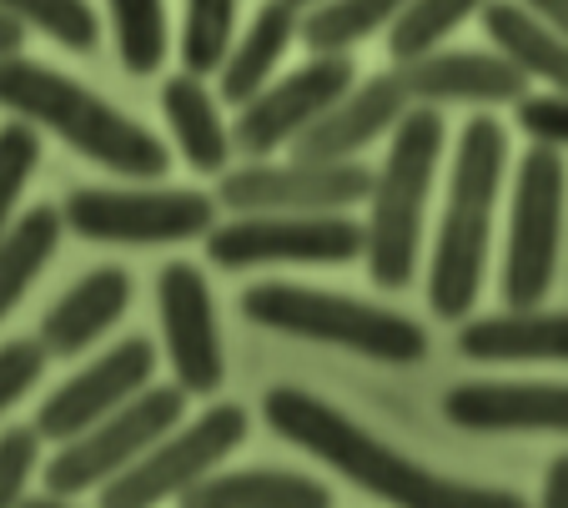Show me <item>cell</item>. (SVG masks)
<instances>
[{"instance_id": "16", "label": "cell", "mask_w": 568, "mask_h": 508, "mask_svg": "<svg viewBox=\"0 0 568 508\" xmlns=\"http://www.w3.org/2000/svg\"><path fill=\"white\" fill-rule=\"evenodd\" d=\"M408 111H413V96L393 65L383 77L353 87L317 126L292 141V146H297V162H357V152L373 146L377 136H393L397 121L408 116Z\"/></svg>"}, {"instance_id": "33", "label": "cell", "mask_w": 568, "mask_h": 508, "mask_svg": "<svg viewBox=\"0 0 568 508\" xmlns=\"http://www.w3.org/2000/svg\"><path fill=\"white\" fill-rule=\"evenodd\" d=\"M518 131L534 136V146H554V152H564L568 146V96H558V91L534 96V91H528V96L518 101Z\"/></svg>"}, {"instance_id": "32", "label": "cell", "mask_w": 568, "mask_h": 508, "mask_svg": "<svg viewBox=\"0 0 568 508\" xmlns=\"http://www.w3.org/2000/svg\"><path fill=\"white\" fill-rule=\"evenodd\" d=\"M36 468H41V433L36 428L0 433V508H21Z\"/></svg>"}, {"instance_id": "18", "label": "cell", "mask_w": 568, "mask_h": 508, "mask_svg": "<svg viewBox=\"0 0 568 508\" xmlns=\"http://www.w3.org/2000/svg\"><path fill=\"white\" fill-rule=\"evenodd\" d=\"M131 307V277L121 267H97L87 277L65 287L55 297V307L41 317V343L51 357H75L97 347L111 327L121 323V313Z\"/></svg>"}, {"instance_id": "35", "label": "cell", "mask_w": 568, "mask_h": 508, "mask_svg": "<svg viewBox=\"0 0 568 508\" xmlns=\"http://www.w3.org/2000/svg\"><path fill=\"white\" fill-rule=\"evenodd\" d=\"M528 11H538L544 16L548 26H554V31H564L568 35V0H524Z\"/></svg>"}, {"instance_id": "12", "label": "cell", "mask_w": 568, "mask_h": 508, "mask_svg": "<svg viewBox=\"0 0 568 508\" xmlns=\"http://www.w3.org/2000/svg\"><path fill=\"white\" fill-rule=\"evenodd\" d=\"M353 91V61L347 55H312L307 65H297L292 77L272 81L257 101L242 106L232 126V146L247 156H272L277 146L297 141L302 131H312L337 101Z\"/></svg>"}, {"instance_id": "20", "label": "cell", "mask_w": 568, "mask_h": 508, "mask_svg": "<svg viewBox=\"0 0 568 508\" xmlns=\"http://www.w3.org/2000/svg\"><path fill=\"white\" fill-rule=\"evenodd\" d=\"M483 31L508 65H518L528 81H544L548 91L568 96V35L554 31L524 0H488Z\"/></svg>"}, {"instance_id": "6", "label": "cell", "mask_w": 568, "mask_h": 508, "mask_svg": "<svg viewBox=\"0 0 568 508\" xmlns=\"http://www.w3.org/2000/svg\"><path fill=\"white\" fill-rule=\"evenodd\" d=\"M186 423V393L176 388H141L126 408H116L111 418H101L97 428H87L81 438L61 444V454L41 468L45 478V494H61V498H81L91 488H106L111 478H121L126 468H136L151 448L176 433Z\"/></svg>"}, {"instance_id": "34", "label": "cell", "mask_w": 568, "mask_h": 508, "mask_svg": "<svg viewBox=\"0 0 568 508\" xmlns=\"http://www.w3.org/2000/svg\"><path fill=\"white\" fill-rule=\"evenodd\" d=\"M538 508H568V454H558L544 474V494H538Z\"/></svg>"}, {"instance_id": "3", "label": "cell", "mask_w": 568, "mask_h": 508, "mask_svg": "<svg viewBox=\"0 0 568 508\" xmlns=\"http://www.w3.org/2000/svg\"><path fill=\"white\" fill-rule=\"evenodd\" d=\"M504 172H508V131L498 126V116L483 111L458 131L448 206H443L438 242H433L428 307L443 323H463L483 293V267H488V247H494V206Z\"/></svg>"}, {"instance_id": "38", "label": "cell", "mask_w": 568, "mask_h": 508, "mask_svg": "<svg viewBox=\"0 0 568 508\" xmlns=\"http://www.w3.org/2000/svg\"><path fill=\"white\" fill-rule=\"evenodd\" d=\"M287 6H297V11H302V16H307V11H317L322 0H287Z\"/></svg>"}, {"instance_id": "27", "label": "cell", "mask_w": 568, "mask_h": 508, "mask_svg": "<svg viewBox=\"0 0 568 508\" xmlns=\"http://www.w3.org/2000/svg\"><path fill=\"white\" fill-rule=\"evenodd\" d=\"M116 55L131 77H151L166 51H172V26H166V0H106Z\"/></svg>"}, {"instance_id": "36", "label": "cell", "mask_w": 568, "mask_h": 508, "mask_svg": "<svg viewBox=\"0 0 568 508\" xmlns=\"http://www.w3.org/2000/svg\"><path fill=\"white\" fill-rule=\"evenodd\" d=\"M21 45H26V26L0 16V61H6V55H21Z\"/></svg>"}, {"instance_id": "26", "label": "cell", "mask_w": 568, "mask_h": 508, "mask_svg": "<svg viewBox=\"0 0 568 508\" xmlns=\"http://www.w3.org/2000/svg\"><path fill=\"white\" fill-rule=\"evenodd\" d=\"M483 11H488V0H408L403 16L387 26V55L403 65V61L443 51V41H448L468 16H483Z\"/></svg>"}, {"instance_id": "23", "label": "cell", "mask_w": 568, "mask_h": 508, "mask_svg": "<svg viewBox=\"0 0 568 508\" xmlns=\"http://www.w3.org/2000/svg\"><path fill=\"white\" fill-rule=\"evenodd\" d=\"M182 508H333V488L287 468H236L186 488Z\"/></svg>"}, {"instance_id": "19", "label": "cell", "mask_w": 568, "mask_h": 508, "mask_svg": "<svg viewBox=\"0 0 568 508\" xmlns=\"http://www.w3.org/2000/svg\"><path fill=\"white\" fill-rule=\"evenodd\" d=\"M458 353L473 363H568V313H494L458 327Z\"/></svg>"}, {"instance_id": "4", "label": "cell", "mask_w": 568, "mask_h": 508, "mask_svg": "<svg viewBox=\"0 0 568 508\" xmlns=\"http://www.w3.org/2000/svg\"><path fill=\"white\" fill-rule=\"evenodd\" d=\"M443 146H448V121L438 106H413L397 121L393 146H387L383 166L373 176V196H367V277L383 293H403L418 277V252H423V216H428L433 176H438Z\"/></svg>"}, {"instance_id": "8", "label": "cell", "mask_w": 568, "mask_h": 508, "mask_svg": "<svg viewBox=\"0 0 568 508\" xmlns=\"http://www.w3.org/2000/svg\"><path fill=\"white\" fill-rule=\"evenodd\" d=\"M65 227L87 242H121V247H161L192 242L216 227V196L192 186L166 192H121V186H75L61 206Z\"/></svg>"}, {"instance_id": "28", "label": "cell", "mask_w": 568, "mask_h": 508, "mask_svg": "<svg viewBox=\"0 0 568 508\" xmlns=\"http://www.w3.org/2000/svg\"><path fill=\"white\" fill-rule=\"evenodd\" d=\"M0 16L51 35L65 51H91L101 41V21L91 11V0H0Z\"/></svg>"}, {"instance_id": "21", "label": "cell", "mask_w": 568, "mask_h": 508, "mask_svg": "<svg viewBox=\"0 0 568 508\" xmlns=\"http://www.w3.org/2000/svg\"><path fill=\"white\" fill-rule=\"evenodd\" d=\"M297 31H302L297 6H287V0H262L252 26L242 31V41H236L222 61V101H232V106L257 101L262 91L272 87V71L282 65V55L297 41Z\"/></svg>"}, {"instance_id": "30", "label": "cell", "mask_w": 568, "mask_h": 508, "mask_svg": "<svg viewBox=\"0 0 568 508\" xmlns=\"http://www.w3.org/2000/svg\"><path fill=\"white\" fill-rule=\"evenodd\" d=\"M41 166V136L31 121H6L0 126V237L16 227V206L31 182V172Z\"/></svg>"}, {"instance_id": "11", "label": "cell", "mask_w": 568, "mask_h": 508, "mask_svg": "<svg viewBox=\"0 0 568 508\" xmlns=\"http://www.w3.org/2000/svg\"><path fill=\"white\" fill-rule=\"evenodd\" d=\"M373 176L363 162H252L226 172L216 196L236 216H317L367 202Z\"/></svg>"}, {"instance_id": "5", "label": "cell", "mask_w": 568, "mask_h": 508, "mask_svg": "<svg viewBox=\"0 0 568 508\" xmlns=\"http://www.w3.org/2000/svg\"><path fill=\"white\" fill-rule=\"evenodd\" d=\"M242 313L272 333L347 347V353L377 357V363H423L428 357V327L423 323L393 313V307L363 303V297L302 287V282H252L242 293Z\"/></svg>"}, {"instance_id": "10", "label": "cell", "mask_w": 568, "mask_h": 508, "mask_svg": "<svg viewBox=\"0 0 568 508\" xmlns=\"http://www.w3.org/2000/svg\"><path fill=\"white\" fill-rule=\"evenodd\" d=\"M367 247L363 222L347 212L317 216H236L216 222L206 232V257L216 267H282V262H317V267H343L357 262Z\"/></svg>"}, {"instance_id": "24", "label": "cell", "mask_w": 568, "mask_h": 508, "mask_svg": "<svg viewBox=\"0 0 568 508\" xmlns=\"http://www.w3.org/2000/svg\"><path fill=\"white\" fill-rule=\"evenodd\" d=\"M65 232L61 206H31L26 216H16V227L0 237V323L16 313L31 282L41 277V267L55 257Z\"/></svg>"}, {"instance_id": "7", "label": "cell", "mask_w": 568, "mask_h": 508, "mask_svg": "<svg viewBox=\"0 0 568 508\" xmlns=\"http://www.w3.org/2000/svg\"><path fill=\"white\" fill-rule=\"evenodd\" d=\"M568 166L554 146H528L514 172V212H508L504 247V307L528 313L544 307L558 272V227H564Z\"/></svg>"}, {"instance_id": "14", "label": "cell", "mask_w": 568, "mask_h": 508, "mask_svg": "<svg viewBox=\"0 0 568 508\" xmlns=\"http://www.w3.org/2000/svg\"><path fill=\"white\" fill-rule=\"evenodd\" d=\"M151 373H156V353H151L146 337H126V343L106 347V353L81 368L75 378H65L51 398L41 403L31 428L51 444H71L87 428H97L101 418H111L116 408H126L141 388H151Z\"/></svg>"}, {"instance_id": "13", "label": "cell", "mask_w": 568, "mask_h": 508, "mask_svg": "<svg viewBox=\"0 0 568 508\" xmlns=\"http://www.w3.org/2000/svg\"><path fill=\"white\" fill-rule=\"evenodd\" d=\"M156 307H161V337L172 357L176 388L186 398H212L226 383L222 333H216L212 287L192 262H166L156 277Z\"/></svg>"}, {"instance_id": "2", "label": "cell", "mask_w": 568, "mask_h": 508, "mask_svg": "<svg viewBox=\"0 0 568 508\" xmlns=\"http://www.w3.org/2000/svg\"><path fill=\"white\" fill-rule=\"evenodd\" d=\"M0 106L16 121H31V126L61 136L87 162L106 166L116 176H131V182H156V176L172 172V152L136 116L106 106L97 91L61 77L55 65L31 61V55H6L0 61Z\"/></svg>"}, {"instance_id": "15", "label": "cell", "mask_w": 568, "mask_h": 508, "mask_svg": "<svg viewBox=\"0 0 568 508\" xmlns=\"http://www.w3.org/2000/svg\"><path fill=\"white\" fill-rule=\"evenodd\" d=\"M443 418L468 433H568V383H453Z\"/></svg>"}, {"instance_id": "9", "label": "cell", "mask_w": 568, "mask_h": 508, "mask_svg": "<svg viewBox=\"0 0 568 508\" xmlns=\"http://www.w3.org/2000/svg\"><path fill=\"white\" fill-rule=\"evenodd\" d=\"M242 444H247V408L212 403L202 418L166 433L136 468L111 478V484L101 488V508H156V504H166V498H182L186 488L212 478V468Z\"/></svg>"}, {"instance_id": "25", "label": "cell", "mask_w": 568, "mask_h": 508, "mask_svg": "<svg viewBox=\"0 0 568 508\" xmlns=\"http://www.w3.org/2000/svg\"><path fill=\"white\" fill-rule=\"evenodd\" d=\"M408 0H322L317 11L302 16L297 41L312 55H347L357 41L377 35L383 26H393L403 16Z\"/></svg>"}, {"instance_id": "17", "label": "cell", "mask_w": 568, "mask_h": 508, "mask_svg": "<svg viewBox=\"0 0 568 508\" xmlns=\"http://www.w3.org/2000/svg\"><path fill=\"white\" fill-rule=\"evenodd\" d=\"M397 77L408 87L413 106H518L528 96V77L508 65L498 51H433L418 61H403Z\"/></svg>"}, {"instance_id": "22", "label": "cell", "mask_w": 568, "mask_h": 508, "mask_svg": "<svg viewBox=\"0 0 568 508\" xmlns=\"http://www.w3.org/2000/svg\"><path fill=\"white\" fill-rule=\"evenodd\" d=\"M161 111L172 121V136H176V146H182L186 166L206 172V176H226V162H232L236 146L222 121V106H216V96L202 87V77H192V71L166 77V87H161Z\"/></svg>"}, {"instance_id": "31", "label": "cell", "mask_w": 568, "mask_h": 508, "mask_svg": "<svg viewBox=\"0 0 568 508\" xmlns=\"http://www.w3.org/2000/svg\"><path fill=\"white\" fill-rule=\"evenodd\" d=\"M45 363H51V353H45L41 337H36V343L31 337L0 343V418H6V413H11L16 403L45 378Z\"/></svg>"}, {"instance_id": "29", "label": "cell", "mask_w": 568, "mask_h": 508, "mask_svg": "<svg viewBox=\"0 0 568 508\" xmlns=\"http://www.w3.org/2000/svg\"><path fill=\"white\" fill-rule=\"evenodd\" d=\"M232 26H236V0H186L182 65L192 77L222 71L226 51H232Z\"/></svg>"}, {"instance_id": "1", "label": "cell", "mask_w": 568, "mask_h": 508, "mask_svg": "<svg viewBox=\"0 0 568 508\" xmlns=\"http://www.w3.org/2000/svg\"><path fill=\"white\" fill-rule=\"evenodd\" d=\"M262 418L287 444L307 448L312 458L337 468L347 484H357L363 494L383 498L393 508H528V498L514 488L463 484V478H448L438 468L418 464V458L397 454L383 438H373L363 423L347 418L343 408H333L307 388H292V383H282L262 398Z\"/></svg>"}, {"instance_id": "37", "label": "cell", "mask_w": 568, "mask_h": 508, "mask_svg": "<svg viewBox=\"0 0 568 508\" xmlns=\"http://www.w3.org/2000/svg\"><path fill=\"white\" fill-rule=\"evenodd\" d=\"M21 508H81L75 498H61V494H26Z\"/></svg>"}]
</instances>
